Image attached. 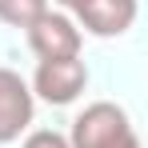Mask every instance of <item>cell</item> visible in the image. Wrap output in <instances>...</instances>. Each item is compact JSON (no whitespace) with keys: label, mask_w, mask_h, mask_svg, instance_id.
<instances>
[{"label":"cell","mask_w":148,"mask_h":148,"mask_svg":"<svg viewBox=\"0 0 148 148\" xmlns=\"http://www.w3.org/2000/svg\"><path fill=\"white\" fill-rule=\"evenodd\" d=\"M68 148H140V136L120 104L96 100L72 120Z\"/></svg>","instance_id":"6da1fadb"},{"label":"cell","mask_w":148,"mask_h":148,"mask_svg":"<svg viewBox=\"0 0 148 148\" xmlns=\"http://www.w3.org/2000/svg\"><path fill=\"white\" fill-rule=\"evenodd\" d=\"M32 96H40L44 104H72L84 88H88V68L80 56H64V60H40L36 64V76H32Z\"/></svg>","instance_id":"7a4b0ae2"},{"label":"cell","mask_w":148,"mask_h":148,"mask_svg":"<svg viewBox=\"0 0 148 148\" xmlns=\"http://www.w3.org/2000/svg\"><path fill=\"white\" fill-rule=\"evenodd\" d=\"M24 32H28V48L36 52L40 60L80 56V28H76V20L64 16V12H52V8H48V12L36 16Z\"/></svg>","instance_id":"3957f363"},{"label":"cell","mask_w":148,"mask_h":148,"mask_svg":"<svg viewBox=\"0 0 148 148\" xmlns=\"http://www.w3.org/2000/svg\"><path fill=\"white\" fill-rule=\"evenodd\" d=\"M32 112H36V96L28 80L0 64V144L20 140V132H28L32 124Z\"/></svg>","instance_id":"277c9868"},{"label":"cell","mask_w":148,"mask_h":148,"mask_svg":"<svg viewBox=\"0 0 148 148\" xmlns=\"http://www.w3.org/2000/svg\"><path fill=\"white\" fill-rule=\"evenodd\" d=\"M136 12H140L136 0H84L76 8V20L84 24V32L108 40V36H124L136 24Z\"/></svg>","instance_id":"5b68a950"},{"label":"cell","mask_w":148,"mask_h":148,"mask_svg":"<svg viewBox=\"0 0 148 148\" xmlns=\"http://www.w3.org/2000/svg\"><path fill=\"white\" fill-rule=\"evenodd\" d=\"M44 12H48V0H0V20L12 28H28Z\"/></svg>","instance_id":"8992f818"},{"label":"cell","mask_w":148,"mask_h":148,"mask_svg":"<svg viewBox=\"0 0 148 148\" xmlns=\"http://www.w3.org/2000/svg\"><path fill=\"white\" fill-rule=\"evenodd\" d=\"M20 148H68V136L64 132H52V128H36V132L24 136Z\"/></svg>","instance_id":"52a82bcc"},{"label":"cell","mask_w":148,"mask_h":148,"mask_svg":"<svg viewBox=\"0 0 148 148\" xmlns=\"http://www.w3.org/2000/svg\"><path fill=\"white\" fill-rule=\"evenodd\" d=\"M56 4H60V8H72V12H76V8H80L84 0H56Z\"/></svg>","instance_id":"ba28073f"}]
</instances>
